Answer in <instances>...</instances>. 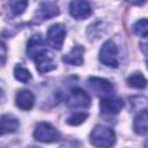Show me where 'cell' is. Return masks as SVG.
<instances>
[{
	"instance_id": "6da1fadb",
	"label": "cell",
	"mask_w": 148,
	"mask_h": 148,
	"mask_svg": "<svg viewBox=\"0 0 148 148\" xmlns=\"http://www.w3.org/2000/svg\"><path fill=\"white\" fill-rule=\"evenodd\" d=\"M90 143L95 147H111L116 143V134L110 127L97 125L90 133Z\"/></svg>"
},
{
	"instance_id": "7a4b0ae2",
	"label": "cell",
	"mask_w": 148,
	"mask_h": 148,
	"mask_svg": "<svg viewBox=\"0 0 148 148\" xmlns=\"http://www.w3.org/2000/svg\"><path fill=\"white\" fill-rule=\"evenodd\" d=\"M34 138L37 141L45 142V143H51V142H56V141H58L60 139V133L51 124H49V123H39L35 127Z\"/></svg>"
},
{
	"instance_id": "3957f363",
	"label": "cell",
	"mask_w": 148,
	"mask_h": 148,
	"mask_svg": "<svg viewBox=\"0 0 148 148\" xmlns=\"http://www.w3.org/2000/svg\"><path fill=\"white\" fill-rule=\"evenodd\" d=\"M87 86L89 89L97 96L104 98V97H110L114 92L113 84L102 77H96V76H90L87 80Z\"/></svg>"
},
{
	"instance_id": "277c9868",
	"label": "cell",
	"mask_w": 148,
	"mask_h": 148,
	"mask_svg": "<svg viewBox=\"0 0 148 148\" xmlns=\"http://www.w3.org/2000/svg\"><path fill=\"white\" fill-rule=\"evenodd\" d=\"M98 59L103 65H105L108 67L116 68L118 66V49H117V45L110 39L106 40L99 50Z\"/></svg>"
},
{
	"instance_id": "5b68a950",
	"label": "cell",
	"mask_w": 148,
	"mask_h": 148,
	"mask_svg": "<svg viewBox=\"0 0 148 148\" xmlns=\"http://www.w3.org/2000/svg\"><path fill=\"white\" fill-rule=\"evenodd\" d=\"M66 37V27L61 23L52 24L47 30V43L54 50H60L62 47Z\"/></svg>"
},
{
	"instance_id": "8992f818",
	"label": "cell",
	"mask_w": 148,
	"mask_h": 148,
	"mask_svg": "<svg viewBox=\"0 0 148 148\" xmlns=\"http://www.w3.org/2000/svg\"><path fill=\"white\" fill-rule=\"evenodd\" d=\"M66 104L71 109H87L90 105V96L80 88H74L66 99Z\"/></svg>"
},
{
	"instance_id": "52a82bcc",
	"label": "cell",
	"mask_w": 148,
	"mask_h": 148,
	"mask_svg": "<svg viewBox=\"0 0 148 148\" xmlns=\"http://www.w3.org/2000/svg\"><path fill=\"white\" fill-rule=\"evenodd\" d=\"M68 10L71 16L76 20H84L91 15V7L87 0H72Z\"/></svg>"
},
{
	"instance_id": "ba28073f",
	"label": "cell",
	"mask_w": 148,
	"mask_h": 148,
	"mask_svg": "<svg viewBox=\"0 0 148 148\" xmlns=\"http://www.w3.org/2000/svg\"><path fill=\"white\" fill-rule=\"evenodd\" d=\"M35 62H36V68L39 73H47V72H51L53 71L56 67H57V64L54 61V58H53V54L46 50L44 51L42 54H39L38 57H36L35 59Z\"/></svg>"
},
{
	"instance_id": "9c48e42d",
	"label": "cell",
	"mask_w": 148,
	"mask_h": 148,
	"mask_svg": "<svg viewBox=\"0 0 148 148\" xmlns=\"http://www.w3.org/2000/svg\"><path fill=\"white\" fill-rule=\"evenodd\" d=\"M124 108V102L120 98H116V97H104L101 99L99 103V109L101 112L104 114H117L118 112L121 111V109Z\"/></svg>"
},
{
	"instance_id": "30bf717a",
	"label": "cell",
	"mask_w": 148,
	"mask_h": 148,
	"mask_svg": "<svg viewBox=\"0 0 148 148\" xmlns=\"http://www.w3.org/2000/svg\"><path fill=\"white\" fill-rule=\"evenodd\" d=\"M44 51H46L45 42L40 34H36L30 37L28 44H27V53L31 59H35L39 54H42Z\"/></svg>"
},
{
	"instance_id": "8fae6325",
	"label": "cell",
	"mask_w": 148,
	"mask_h": 148,
	"mask_svg": "<svg viewBox=\"0 0 148 148\" xmlns=\"http://www.w3.org/2000/svg\"><path fill=\"white\" fill-rule=\"evenodd\" d=\"M35 103V96L34 94L28 89L18 90L15 96V104L18 109L28 111L34 106Z\"/></svg>"
},
{
	"instance_id": "7c38bea8",
	"label": "cell",
	"mask_w": 148,
	"mask_h": 148,
	"mask_svg": "<svg viewBox=\"0 0 148 148\" xmlns=\"http://www.w3.org/2000/svg\"><path fill=\"white\" fill-rule=\"evenodd\" d=\"M83 54H84V47H82L81 45H75L71 49L68 53H66L62 57V61L67 65L81 66L84 61Z\"/></svg>"
},
{
	"instance_id": "4fadbf2b",
	"label": "cell",
	"mask_w": 148,
	"mask_h": 148,
	"mask_svg": "<svg viewBox=\"0 0 148 148\" xmlns=\"http://www.w3.org/2000/svg\"><path fill=\"white\" fill-rule=\"evenodd\" d=\"M133 130L139 135H145L148 133V110L143 109L136 113L133 120Z\"/></svg>"
},
{
	"instance_id": "5bb4252c",
	"label": "cell",
	"mask_w": 148,
	"mask_h": 148,
	"mask_svg": "<svg viewBox=\"0 0 148 148\" xmlns=\"http://www.w3.org/2000/svg\"><path fill=\"white\" fill-rule=\"evenodd\" d=\"M1 126H0V130H1V134L5 135L7 133H14L18 130L20 127V121L18 119L13 116V114H9V113H6V114H2L1 116Z\"/></svg>"
},
{
	"instance_id": "9a60e30c",
	"label": "cell",
	"mask_w": 148,
	"mask_h": 148,
	"mask_svg": "<svg viewBox=\"0 0 148 148\" xmlns=\"http://www.w3.org/2000/svg\"><path fill=\"white\" fill-rule=\"evenodd\" d=\"M126 83H127L128 87H132V88H135V89H142L147 86L148 82H147V80H146V77L143 76L142 73L134 72L126 79Z\"/></svg>"
},
{
	"instance_id": "2e32d148",
	"label": "cell",
	"mask_w": 148,
	"mask_h": 148,
	"mask_svg": "<svg viewBox=\"0 0 148 148\" xmlns=\"http://www.w3.org/2000/svg\"><path fill=\"white\" fill-rule=\"evenodd\" d=\"M59 14V8L57 5L51 2L42 3L39 7V15L43 20H49L53 16H57Z\"/></svg>"
},
{
	"instance_id": "e0dca14e",
	"label": "cell",
	"mask_w": 148,
	"mask_h": 148,
	"mask_svg": "<svg viewBox=\"0 0 148 148\" xmlns=\"http://www.w3.org/2000/svg\"><path fill=\"white\" fill-rule=\"evenodd\" d=\"M132 30L136 36L142 38H148V20L147 18L138 20L132 25Z\"/></svg>"
},
{
	"instance_id": "ac0fdd59",
	"label": "cell",
	"mask_w": 148,
	"mask_h": 148,
	"mask_svg": "<svg viewBox=\"0 0 148 148\" xmlns=\"http://www.w3.org/2000/svg\"><path fill=\"white\" fill-rule=\"evenodd\" d=\"M14 76H15V79H16L17 81L23 82V83H28V82L31 80V74H30V72H29L25 67H23V66H21V65L15 66V68H14Z\"/></svg>"
},
{
	"instance_id": "d6986e66",
	"label": "cell",
	"mask_w": 148,
	"mask_h": 148,
	"mask_svg": "<svg viewBox=\"0 0 148 148\" xmlns=\"http://www.w3.org/2000/svg\"><path fill=\"white\" fill-rule=\"evenodd\" d=\"M9 7L14 15H21L28 7V0H9Z\"/></svg>"
},
{
	"instance_id": "ffe728a7",
	"label": "cell",
	"mask_w": 148,
	"mask_h": 148,
	"mask_svg": "<svg viewBox=\"0 0 148 148\" xmlns=\"http://www.w3.org/2000/svg\"><path fill=\"white\" fill-rule=\"evenodd\" d=\"M87 118H88V113H86V112H74L71 116H68L66 121L68 125L77 126V125H81L82 123H84Z\"/></svg>"
},
{
	"instance_id": "44dd1931",
	"label": "cell",
	"mask_w": 148,
	"mask_h": 148,
	"mask_svg": "<svg viewBox=\"0 0 148 148\" xmlns=\"http://www.w3.org/2000/svg\"><path fill=\"white\" fill-rule=\"evenodd\" d=\"M126 1H128V2H131L133 5H136V6H141V5L145 3L146 0H126Z\"/></svg>"
},
{
	"instance_id": "7402d4cb",
	"label": "cell",
	"mask_w": 148,
	"mask_h": 148,
	"mask_svg": "<svg viewBox=\"0 0 148 148\" xmlns=\"http://www.w3.org/2000/svg\"><path fill=\"white\" fill-rule=\"evenodd\" d=\"M140 47H141L142 52H143L145 54H147V56H148V43H147V44H145V43L140 44Z\"/></svg>"
},
{
	"instance_id": "603a6c76",
	"label": "cell",
	"mask_w": 148,
	"mask_h": 148,
	"mask_svg": "<svg viewBox=\"0 0 148 148\" xmlns=\"http://www.w3.org/2000/svg\"><path fill=\"white\" fill-rule=\"evenodd\" d=\"M1 51H2V56L1 57H2V65H3L5 64V58H6V49H5V44L3 43L1 44Z\"/></svg>"
},
{
	"instance_id": "cb8c5ba5",
	"label": "cell",
	"mask_w": 148,
	"mask_h": 148,
	"mask_svg": "<svg viewBox=\"0 0 148 148\" xmlns=\"http://www.w3.org/2000/svg\"><path fill=\"white\" fill-rule=\"evenodd\" d=\"M147 68H148V61H147Z\"/></svg>"
}]
</instances>
